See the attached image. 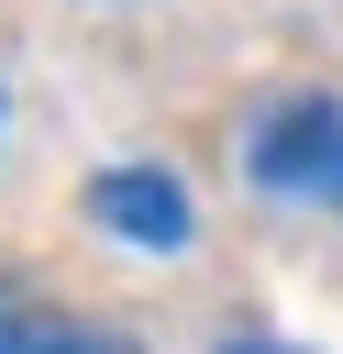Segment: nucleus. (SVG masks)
Segmentation results:
<instances>
[{
	"mask_svg": "<svg viewBox=\"0 0 343 354\" xmlns=\"http://www.w3.org/2000/svg\"><path fill=\"white\" fill-rule=\"evenodd\" d=\"M0 354H144V343L89 321V310H55L33 288H0Z\"/></svg>",
	"mask_w": 343,
	"mask_h": 354,
	"instance_id": "obj_3",
	"label": "nucleus"
},
{
	"mask_svg": "<svg viewBox=\"0 0 343 354\" xmlns=\"http://www.w3.org/2000/svg\"><path fill=\"white\" fill-rule=\"evenodd\" d=\"M243 177L288 210H332L343 221V88H288L243 122Z\"/></svg>",
	"mask_w": 343,
	"mask_h": 354,
	"instance_id": "obj_1",
	"label": "nucleus"
},
{
	"mask_svg": "<svg viewBox=\"0 0 343 354\" xmlns=\"http://www.w3.org/2000/svg\"><path fill=\"white\" fill-rule=\"evenodd\" d=\"M89 221L111 243H144V254H188L199 243V210H188V188L166 166H100L89 177Z\"/></svg>",
	"mask_w": 343,
	"mask_h": 354,
	"instance_id": "obj_2",
	"label": "nucleus"
},
{
	"mask_svg": "<svg viewBox=\"0 0 343 354\" xmlns=\"http://www.w3.org/2000/svg\"><path fill=\"white\" fill-rule=\"evenodd\" d=\"M210 354H299V343H277V332H232V343H210Z\"/></svg>",
	"mask_w": 343,
	"mask_h": 354,
	"instance_id": "obj_4",
	"label": "nucleus"
}]
</instances>
